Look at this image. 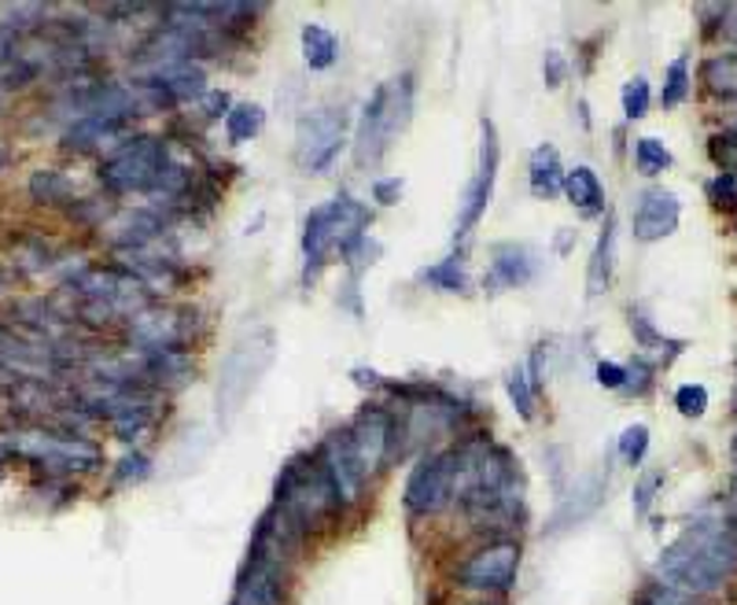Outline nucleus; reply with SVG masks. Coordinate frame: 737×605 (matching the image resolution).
<instances>
[{
    "label": "nucleus",
    "instance_id": "1",
    "mask_svg": "<svg viewBox=\"0 0 737 605\" xmlns=\"http://www.w3.org/2000/svg\"><path fill=\"white\" fill-rule=\"evenodd\" d=\"M737 569V535L723 521H697L656 561L664 587L682 594H715Z\"/></svg>",
    "mask_w": 737,
    "mask_h": 605
},
{
    "label": "nucleus",
    "instance_id": "2",
    "mask_svg": "<svg viewBox=\"0 0 737 605\" xmlns=\"http://www.w3.org/2000/svg\"><path fill=\"white\" fill-rule=\"evenodd\" d=\"M335 506H340V495H335L321 458H291L277 480V510L307 535Z\"/></svg>",
    "mask_w": 737,
    "mask_h": 605
},
{
    "label": "nucleus",
    "instance_id": "3",
    "mask_svg": "<svg viewBox=\"0 0 737 605\" xmlns=\"http://www.w3.org/2000/svg\"><path fill=\"white\" fill-rule=\"evenodd\" d=\"M368 211L351 197H335L324 208L310 211L307 230H302V255H307V277H313L318 269L329 263V255L340 247L346 255L351 244H357L365 236Z\"/></svg>",
    "mask_w": 737,
    "mask_h": 605
},
{
    "label": "nucleus",
    "instance_id": "4",
    "mask_svg": "<svg viewBox=\"0 0 737 605\" xmlns=\"http://www.w3.org/2000/svg\"><path fill=\"white\" fill-rule=\"evenodd\" d=\"M409 107H414V78L403 74L392 85H381L373 93V100L365 104L362 126H357V145H354V159L357 163H376L384 156L392 137L409 123Z\"/></svg>",
    "mask_w": 737,
    "mask_h": 605
},
{
    "label": "nucleus",
    "instance_id": "5",
    "mask_svg": "<svg viewBox=\"0 0 737 605\" xmlns=\"http://www.w3.org/2000/svg\"><path fill=\"white\" fill-rule=\"evenodd\" d=\"M167 170V145L162 137H133L100 163V181L111 192H145L156 189Z\"/></svg>",
    "mask_w": 737,
    "mask_h": 605
},
{
    "label": "nucleus",
    "instance_id": "6",
    "mask_svg": "<svg viewBox=\"0 0 737 605\" xmlns=\"http://www.w3.org/2000/svg\"><path fill=\"white\" fill-rule=\"evenodd\" d=\"M4 450H15L23 458L38 461L49 473H74L100 466V447L82 436H52V432H12L0 439Z\"/></svg>",
    "mask_w": 737,
    "mask_h": 605
},
{
    "label": "nucleus",
    "instance_id": "7",
    "mask_svg": "<svg viewBox=\"0 0 737 605\" xmlns=\"http://www.w3.org/2000/svg\"><path fill=\"white\" fill-rule=\"evenodd\" d=\"M458 469H461L458 450H447V454H436V458L420 461L406 484L409 513H420V517L439 513L442 506L453 499V491H458Z\"/></svg>",
    "mask_w": 737,
    "mask_h": 605
},
{
    "label": "nucleus",
    "instance_id": "8",
    "mask_svg": "<svg viewBox=\"0 0 737 605\" xmlns=\"http://www.w3.org/2000/svg\"><path fill=\"white\" fill-rule=\"evenodd\" d=\"M346 137V115L340 107H318V112L302 115L296 129V156L307 170H324L340 156V145Z\"/></svg>",
    "mask_w": 737,
    "mask_h": 605
},
{
    "label": "nucleus",
    "instance_id": "9",
    "mask_svg": "<svg viewBox=\"0 0 737 605\" xmlns=\"http://www.w3.org/2000/svg\"><path fill=\"white\" fill-rule=\"evenodd\" d=\"M516 569H520V546L513 539H498V543H487L464 558L461 569L453 572V580L472 591H505L513 587Z\"/></svg>",
    "mask_w": 737,
    "mask_h": 605
},
{
    "label": "nucleus",
    "instance_id": "10",
    "mask_svg": "<svg viewBox=\"0 0 737 605\" xmlns=\"http://www.w3.org/2000/svg\"><path fill=\"white\" fill-rule=\"evenodd\" d=\"M498 129L491 118H483V145H480V167H476V174L469 181V189H464V200H461V214H458V236L472 233V225L483 219L487 203H491V192H494V178H498Z\"/></svg>",
    "mask_w": 737,
    "mask_h": 605
},
{
    "label": "nucleus",
    "instance_id": "11",
    "mask_svg": "<svg viewBox=\"0 0 737 605\" xmlns=\"http://www.w3.org/2000/svg\"><path fill=\"white\" fill-rule=\"evenodd\" d=\"M351 447H354V458L357 466H362L365 477H373L376 469L387 461V454H392V439H395V421L387 410L381 406H368L357 414V421L351 425Z\"/></svg>",
    "mask_w": 737,
    "mask_h": 605
},
{
    "label": "nucleus",
    "instance_id": "12",
    "mask_svg": "<svg viewBox=\"0 0 737 605\" xmlns=\"http://www.w3.org/2000/svg\"><path fill=\"white\" fill-rule=\"evenodd\" d=\"M318 458H321L324 473L332 477V488H335V495H340V502H357L362 484H365V473L354 458L351 436H346V432H332V436L324 439Z\"/></svg>",
    "mask_w": 737,
    "mask_h": 605
},
{
    "label": "nucleus",
    "instance_id": "13",
    "mask_svg": "<svg viewBox=\"0 0 737 605\" xmlns=\"http://www.w3.org/2000/svg\"><path fill=\"white\" fill-rule=\"evenodd\" d=\"M679 200L664 189H649L634 208V236L638 241H664L679 230Z\"/></svg>",
    "mask_w": 737,
    "mask_h": 605
},
{
    "label": "nucleus",
    "instance_id": "14",
    "mask_svg": "<svg viewBox=\"0 0 737 605\" xmlns=\"http://www.w3.org/2000/svg\"><path fill=\"white\" fill-rule=\"evenodd\" d=\"M184 340V326L173 315H151V310H140L129 321V343L145 354L159 351H178V343Z\"/></svg>",
    "mask_w": 737,
    "mask_h": 605
},
{
    "label": "nucleus",
    "instance_id": "15",
    "mask_svg": "<svg viewBox=\"0 0 737 605\" xmlns=\"http://www.w3.org/2000/svg\"><path fill=\"white\" fill-rule=\"evenodd\" d=\"M156 89L167 96L170 104L178 100H196V96L207 93V74H203L196 63H173V67H162L148 78Z\"/></svg>",
    "mask_w": 737,
    "mask_h": 605
},
{
    "label": "nucleus",
    "instance_id": "16",
    "mask_svg": "<svg viewBox=\"0 0 737 605\" xmlns=\"http://www.w3.org/2000/svg\"><path fill=\"white\" fill-rule=\"evenodd\" d=\"M126 129V118H107V115H82L67 134H63V145L74 151H89L104 140L118 137Z\"/></svg>",
    "mask_w": 737,
    "mask_h": 605
},
{
    "label": "nucleus",
    "instance_id": "17",
    "mask_svg": "<svg viewBox=\"0 0 737 605\" xmlns=\"http://www.w3.org/2000/svg\"><path fill=\"white\" fill-rule=\"evenodd\" d=\"M565 197L576 203V211L583 219H594V214L605 211V189L598 174H594L590 167H576L565 174Z\"/></svg>",
    "mask_w": 737,
    "mask_h": 605
},
{
    "label": "nucleus",
    "instance_id": "18",
    "mask_svg": "<svg viewBox=\"0 0 737 605\" xmlns=\"http://www.w3.org/2000/svg\"><path fill=\"white\" fill-rule=\"evenodd\" d=\"M531 274H535V255H531L524 244L494 247V280L498 285L516 288V285H524V280H531Z\"/></svg>",
    "mask_w": 737,
    "mask_h": 605
},
{
    "label": "nucleus",
    "instance_id": "19",
    "mask_svg": "<svg viewBox=\"0 0 737 605\" xmlns=\"http://www.w3.org/2000/svg\"><path fill=\"white\" fill-rule=\"evenodd\" d=\"M565 189V170H560V156L553 145H538L531 151V192L535 197H553Z\"/></svg>",
    "mask_w": 737,
    "mask_h": 605
},
{
    "label": "nucleus",
    "instance_id": "20",
    "mask_svg": "<svg viewBox=\"0 0 737 605\" xmlns=\"http://www.w3.org/2000/svg\"><path fill=\"white\" fill-rule=\"evenodd\" d=\"M302 56H307L310 71H324V67H332L335 56H340V45H335V38L324 26L307 23L302 26Z\"/></svg>",
    "mask_w": 737,
    "mask_h": 605
},
{
    "label": "nucleus",
    "instance_id": "21",
    "mask_svg": "<svg viewBox=\"0 0 737 605\" xmlns=\"http://www.w3.org/2000/svg\"><path fill=\"white\" fill-rule=\"evenodd\" d=\"M612 244H616V222L609 219L605 222L598 247H594V258H590V291L594 296L605 291V285H609V277H612Z\"/></svg>",
    "mask_w": 737,
    "mask_h": 605
},
{
    "label": "nucleus",
    "instance_id": "22",
    "mask_svg": "<svg viewBox=\"0 0 737 605\" xmlns=\"http://www.w3.org/2000/svg\"><path fill=\"white\" fill-rule=\"evenodd\" d=\"M266 123V112L258 104H236L229 115H225V129H229V140H252Z\"/></svg>",
    "mask_w": 737,
    "mask_h": 605
},
{
    "label": "nucleus",
    "instance_id": "23",
    "mask_svg": "<svg viewBox=\"0 0 737 605\" xmlns=\"http://www.w3.org/2000/svg\"><path fill=\"white\" fill-rule=\"evenodd\" d=\"M30 197L38 203H63L71 200V181L52 167L34 170V178H30Z\"/></svg>",
    "mask_w": 737,
    "mask_h": 605
},
{
    "label": "nucleus",
    "instance_id": "24",
    "mask_svg": "<svg viewBox=\"0 0 737 605\" xmlns=\"http://www.w3.org/2000/svg\"><path fill=\"white\" fill-rule=\"evenodd\" d=\"M704 82L712 85V93L737 96V56H715L704 63Z\"/></svg>",
    "mask_w": 737,
    "mask_h": 605
},
{
    "label": "nucleus",
    "instance_id": "25",
    "mask_svg": "<svg viewBox=\"0 0 737 605\" xmlns=\"http://www.w3.org/2000/svg\"><path fill=\"white\" fill-rule=\"evenodd\" d=\"M425 280H428V285L442 288V291H464V288H469V274H464V266H461L458 255L442 258L439 266L425 269Z\"/></svg>",
    "mask_w": 737,
    "mask_h": 605
},
{
    "label": "nucleus",
    "instance_id": "26",
    "mask_svg": "<svg viewBox=\"0 0 737 605\" xmlns=\"http://www.w3.org/2000/svg\"><path fill=\"white\" fill-rule=\"evenodd\" d=\"M634 159H638V170H642V174H660V170H667L671 167V151L660 145L656 137H642L634 145Z\"/></svg>",
    "mask_w": 737,
    "mask_h": 605
},
{
    "label": "nucleus",
    "instance_id": "27",
    "mask_svg": "<svg viewBox=\"0 0 737 605\" xmlns=\"http://www.w3.org/2000/svg\"><path fill=\"white\" fill-rule=\"evenodd\" d=\"M509 395H513V406H516L520 417L524 421L535 417V384H531L524 365H516V370L509 373Z\"/></svg>",
    "mask_w": 737,
    "mask_h": 605
},
{
    "label": "nucleus",
    "instance_id": "28",
    "mask_svg": "<svg viewBox=\"0 0 737 605\" xmlns=\"http://www.w3.org/2000/svg\"><path fill=\"white\" fill-rule=\"evenodd\" d=\"M686 89H690V71H686V60H675L667 67V82H664V107H675L686 100Z\"/></svg>",
    "mask_w": 737,
    "mask_h": 605
},
{
    "label": "nucleus",
    "instance_id": "29",
    "mask_svg": "<svg viewBox=\"0 0 737 605\" xmlns=\"http://www.w3.org/2000/svg\"><path fill=\"white\" fill-rule=\"evenodd\" d=\"M675 406H679V414L701 417L704 410H708V392H704V384H682L675 392Z\"/></svg>",
    "mask_w": 737,
    "mask_h": 605
},
{
    "label": "nucleus",
    "instance_id": "30",
    "mask_svg": "<svg viewBox=\"0 0 737 605\" xmlns=\"http://www.w3.org/2000/svg\"><path fill=\"white\" fill-rule=\"evenodd\" d=\"M649 112V82L634 78L623 85V115L627 118H642Z\"/></svg>",
    "mask_w": 737,
    "mask_h": 605
},
{
    "label": "nucleus",
    "instance_id": "31",
    "mask_svg": "<svg viewBox=\"0 0 737 605\" xmlns=\"http://www.w3.org/2000/svg\"><path fill=\"white\" fill-rule=\"evenodd\" d=\"M645 450H649V428L645 425H631L623 432V439H620V454L631 466H638V461L645 458Z\"/></svg>",
    "mask_w": 737,
    "mask_h": 605
},
{
    "label": "nucleus",
    "instance_id": "32",
    "mask_svg": "<svg viewBox=\"0 0 737 605\" xmlns=\"http://www.w3.org/2000/svg\"><path fill=\"white\" fill-rule=\"evenodd\" d=\"M642 605H693V594H682V591H671V587H653L642 594Z\"/></svg>",
    "mask_w": 737,
    "mask_h": 605
},
{
    "label": "nucleus",
    "instance_id": "33",
    "mask_svg": "<svg viewBox=\"0 0 737 605\" xmlns=\"http://www.w3.org/2000/svg\"><path fill=\"white\" fill-rule=\"evenodd\" d=\"M660 473H649V477H642V484H638L634 491V513H649V506H653V491L660 488Z\"/></svg>",
    "mask_w": 737,
    "mask_h": 605
},
{
    "label": "nucleus",
    "instance_id": "34",
    "mask_svg": "<svg viewBox=\"0 0 737 605\" xmlns=\"http://www.w3.org/2000/svg\"><path fill=\"white\" fill-rule=\"evenodd\" d=\"M598 384L601 388H627V370L616 362H598Z\"/></svg>",
    "mask_w": 737,
    "mask_h": 605
},
{
    "label": "nucleus",
    "instance_id": "35",
    "mask_svg": "<svg viewBox=\"0 0 737 605\" xmlns=\"http://www.w3.org/2000/svg\"><path fill=\"white\" fill-rule=\"evenodd\" d=\"M715 197H719V203H730V208H737V178H734V170H723V174L715 178Z\"/></svg>",
    "mask_w": 737,
    "mask_h": 605
},
{
    "label": "nucleus",
    "instance_id": "36",
    "mask_svg": "<svg viewBox=\"0 0 737 605\" xmlns=\"http://www.w3.org/2000/svg\"><path fill=\"white\" fill-rule=\"evenodd\" d=\"M140 480V477H148V458L145 454H129V458L122 461V469H118V480Z\"/></svg>",
    "mask_w": 737,
    "mask_h": 605
},
{
    "label": "nucleus",
    "instance_id": "37",
    "mask_svg": "<svg viewBox=\"0 0 737 605\" xmlns=\"http://www.w3.org/2000/svg\"><path fill=\"white\" fill-rule=\"evenodd\" d=\"M398 192H403V181H398V178L376 181V185H373V197L381 200V203H395V200H398Z\"/></svg>",
    "mask_w": 737,
    "mask_h": 605
},
{
    "label": "nucleus",
    "instance_id": "38",
    "mask_svg": "<svg viewBox=\"0 0 737 605\" xmlns=\"http://www.w3.org/2000/svg\"><path fill=\"white\" fill-rule=\"evenodd\" d=\"M565 82V60H560V52H549L546 56V85H560Z\"/></svg>",
    "mask_w": 737,
    "mask_h": 605
},
{
    "label": "nucleus",
    "instance_id": "39",
    "mask_svg": "<svg viewBox=\"0 0 737 605\" xmlns=\"http://www.w3.org/2000/svg\"><path fill=\"white\" fill-rule=\"evenodd\" d=\"M649 370H645V362H634L631 370H627V384L634 388V392H645V384H649V376H645Z\"/></svg>",
    "mask_w": 737,
    "mask_h": 605
},
{
    "label": "nucleus",
    "instance_id": "40",
    "mask_svg": "<svg viewBox=\"0 0 737 605\" xmlns=\"http://www.w3.org/2000/svg\"><path fill=\"white\" fill-rule=\"evenodd\" d=\"M225 107H229V96H225V93H207V118L229 115V112H225Z\"/></svg>",
    "mask_w": 737,
    "mask_h": 605
},
{
    "label": "nucleus",
    "instance_id": "41",
    "mask_svg": "<svg viewBox=\"0 0 737 605\" xmlns=\"http://www.w3.org/2000/svg\"><path fill=\"white\" fill-rule=\"evenodd\" d=\"M12 52H15V34L8 26H0V63L12 60Z\"/></svg>",
    "mask_w": 737,
    "mask_h": 605
},
{
    "label": "nucleus",
    "instance_id": "42",
    "mask_svg": "<svg viewBox=\"0 0 737 605\" xmlns=\"http://www.w3.org/2000/svg\"><path fill=\"white\" fill-rule=\"evenodd\" d=\"M726 15H730V23H726V34L737 38V4H734V8H726Z\"/></svg>",
    "mask_w": 737,
    "mask_h": 605
},
{
    "label": "nucleus",
    "instance_id": "43",
    "mask_svg": "<svg viewBox=\"0 0 737 605\" xmlns=\"http://www.w3.org/2000/svg\"><path fill=\"white\" fill-rule=\"evenodd\" d=\"M8 159H12V148H8V140H4V137H0V170H4V167H8Z\"/></svg>",
    "mask_w": 737,
    "mask_h": 605
},
{
    "label": "nucleus",
    "instance_id": "44",
    "mask_svg": "<svg viewBox=\"0 0 737 605\" xmlns=\"http://www.w3.org/2000/svg\"><path fill=\"white\" fill-rule=\"evenodd\" d=\"M4 285H8V277H4V269H0V291H4Z\"/></svg>",
    "mask_w": 737,
    "mask_h": 605
},
{
    "label": "nucleus",
    "instance_id": "45",
    "mask_svg": "<svg viewBox=\"0 0 737 605\" xmlns=\"http://www.w3.org/2000/svg\"><path fill=\"white\" fill-rule=\"evenodd\" d=\"M734 454H737V443H734Z\"/></svg>",
    "mask_w": 737,
    "mask_h": 605
}]
</instances>
